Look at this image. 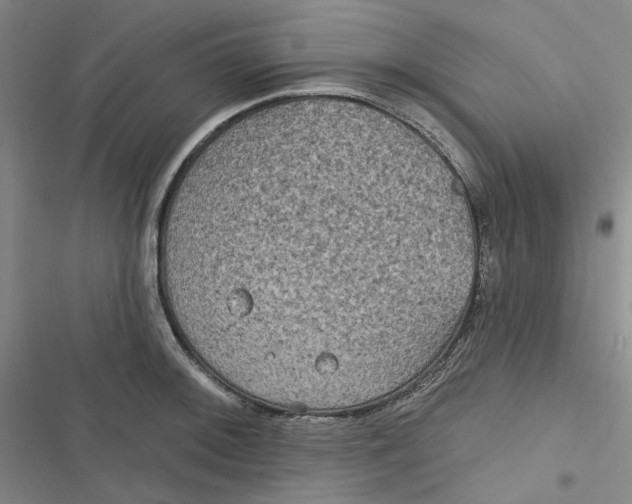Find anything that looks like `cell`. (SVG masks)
Returning a JSON list of instances; mask_svg holds the SVG:
<instances>
[{
    "label": "cell",
    "instance_id": "1",
    "mask_svg": "<svg viewBox=\"0 0 632 504\" xmlns=\"http://www.w3.org/2000/svg\"><path fill=\"white\" fill-rule=\"evenodd\" d=\"M404 186L339 144L234 158L175 196L158 256L186 310L245 355L336 365L398 329L406 277L438 261Z\"/></svg>",
    "mask_w": 632,
    "mask_h": 504
}]
</instances>
